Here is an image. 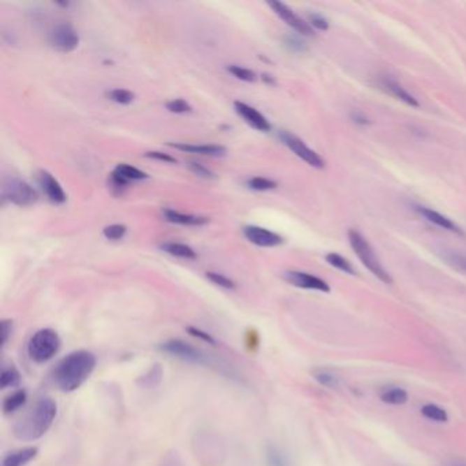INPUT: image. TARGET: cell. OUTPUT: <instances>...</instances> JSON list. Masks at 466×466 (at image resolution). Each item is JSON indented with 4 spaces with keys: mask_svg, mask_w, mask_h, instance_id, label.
I'll use <instances>...</instances> for the list:
<instances>
[{
    "mask_svg": "<svg viewBox=\"0 0 466 466\" xmlns=\"http://www.w3.org/2000/svg\"><path fill=\"white\" fill-rule=\"evenodd\" d=\"M96 368L94 353L78 350L67 354L55 365L52 380L63 393H71L80 388Z\"/></svg>",
    "mask_w": 466,
    "mask_h": 466,
    "instance_id": "6da1fadb",
    "label": "cell"
},
{
    "mask_svg": "<svg viewBox=\"0 0 466 466\" xmlns=\"http://www.w3.org/2000/svg\"><path fill=\"white\" fill-rule=\"evenodd\" d=\"M58 406L51 398H41L15 424L14 436L22 442H33L45 435L52 427Z\"/></svg>",
    "mask_w": 466,
    "mask_h": 466,
    "instance_id": "7a4b0ae2",
    "label": "cell"
},
{
    "mask_svg": "<svg viewBox=\"0 0 466 466\" xmlns=\"http://www.w3.org/2000/svg\"><path fill=\"white\" fill-rule=\"evenodd\" d=\"M347 237H349L350 247L354 250V253L358 256L361 263L372 272L373 275L384 283H393L390 274L381 265L380 260L377 259L368 240L356 228H350L347 233Z\"/></svg>",
    "mask_w": 466,
    "mask_h": 466,
    "instance_id": "3957f363",
    "label": "cell"
},
{
    "mask_svg": "<svg viewBox=\"0 0 466 466\" xmlns=\"http://www.w3.org/2000/svg\"><path fill=\"white\" fill-rule=\"evenodd\" d=\"M61 349L59 335L51 328L37 331L28 344V354L37 364H44L52 360Z\"/></svg>",
    "mask_w": 466,
    "mask_h": 466,
    "instance_id": "277c9868",
    "label": "cell"
},
{
    "mask_svg": "<svg viewBox=\"0 0 466 466\" xmlns=\"http://www.w3.org/2000/svg\"><path fill=\"white\" fill-rule=\"evenodd\" d=\"M1 196L3 200H7L18 207H28L37 200L36 190L28 182L15 177H7L3 181Z\"/></svg>",
    "mask_w": 466,
    "mask_h": 466,
    "instance_id": "5b68a950",
    "label": "cell"
},
{
    "mask_svg": "<svg viewBox=\"0 0 466 466\" xmlns=\"http://www.w3.org/2000/svg\"><path fill=\"white\" fill-rule=\"evenodd\" d=\"M279 137L282 143L287 148H290L296 155L298 156L300 159H303L305 163H308L312 167L323 168L326 166L324 159L319 155L317 152L311 150L301 138L296 137L294 134H291L289 131H280Z\"/></svg>",
    "mask_w": 466,
    "mask_h": 466,
    "instance_id": "8992f818",
    "label": "cell"
},
{
    "mask_svg": "<svg viewBox=\"0 0 466 466\" xmlns=\"http://www.w3.org/2000/svg\"><path fill=\"white\" fill-rule=\"evenodd\" d=\"M48 41L51 47L61 52H71L78 47L80 37L68 24H59L50 31Z\"/></svg>",
    "mask_w": 466,
    "mask_h": 466,
    "instance_id": "52a82bcc",
    "label": "cell"
},
{
    "mask_svg": "<svg viewBox=\"0 0 466 466\" xmlns=\"http://www.w3.org/2000/svg\"><path fill=\"white\" fill-rule=\"evenodd\" d=\"M268 6L272 8V11L279 17L283 22H286L290 28L303 36H313V29H312L310 22L303 20L300 15H297L289 6L280 3V1H270Z\"/></svg>",
    "mask_w": 466,
    "mask_h": 466,
    "instance_id": "ba28073f",
    "label": "cell"
},
{
    "mask_svg": "<svg viewBox=\"0 0 466 466\" xmlns=\"http://www.w3.org/2000/svg\"><path fill=\"white\" fill-rule=\"evenodd\" d=\"M244 235L249 242L261 248H275L283 244V238L279 234L259 226H247L244 228Z\"/></svg>",
    "mask_w": 466,
    "mask_h": 466,
    "instance_id": "9c48e42d",
    "label": "cell"
},
{
    "mask_svg": "<svg viewBox=\"0 0 466 466\" xmlns=\"http://www.w3.org/2000/svg\"><path fill=\"white\" fill-rule=\"evenodd\" d=\"M284 279L290 284L300 287V289H305V290H316V291H323V293H330L331 290L326 280L320 279L307 272H301V271H287L284 272Z\"/></svg>",
    "mask_w": 466,
    "mask_h": 466,
    "instance_id": "30bf717a",
    "label": "cell"
},
{
    "mask_svg": "<svg viewBox=\"0 0 466 466\" xmlns=\"http://www.w3.org/2000/svg\"><path fill=\"white\" fill-rule=\"evenodd\" d=\"M161 349L178 358H182L189 363H197L203 364L205 363V356L196 347H193L189 343L182 342V341H168L161 346Z\"/></svg>",
    "mask_w": 466,
    "mask_h": 466,
    "instance_id": "8fae6325",
    "label": "cell"
},
{
    "mask_svg": "<svg viewBox=\"0 0 466 466\" xmlns=\"http://www.w3.org/2000/svg\"><path fill=\"white\" fill-rule=\"evenodd\" d=\"M234 107H235L237 114L240 117H242L245 119V122L250 124L253 129L260 130V131H270L271 130V124L267 121V118L264 115H261L256 108L250 107L245 103H241V101H235Z\"/></svg>",
    "mask_w": 466,
    "mask_h": 466,
    "instance_id": "7c38bea8",
    "label": "cell"
},
{
    "mask_svg": "<svg viewBox=\"0 0 466 466\" xmlns=\"http://www.w3.org/2000/svg\"><path fill=\"white\" fill-rule=\"evenodd\" d=\"M37 182L51 201L57 204H62L66 201V193L61 187V184L48 171H41L37 177Z\"/></svg>",
    "mask_w": 466,
    "mask_h": 466,
    "instance_id": "4fadbf2b",
    "label": "cell"
},
{
    "mask_svg": "<svg viewBox=\"0 0 466 466\" xmlns=\"http://www.w3.org/2000/svg\"><path fill=\"white\" fill-rule=\"evenodd\" d=\"M379 84H380V87H381L383 91H386L387 94L394 96L395 99L404 101L405 104H407V105H410V107H418V105H420L418 101L416 100V97H414L413 94H409L401 84H398V82L394 81L393 78H390V77H384V78H381V80L379 81Z\"/></svg>",
    "mask_w": 466,
    "mask_h": 466,
    "instance_id": "5bb4252c",
    "label": "cell"
},
{
    "mask_svg": "<svg viewBox=\"0 0 466 466\" xmlns=\"http://www.w3.org/2000/svg\"><path fill=\"white\" fill-rule=\"evenodd\" d=\"M38 450L36 447H24L10 451L4 458L1 466H25L36 458Z\"/></svg>",
    "mask_w": 466,
    "mask_h": 466,
    "instance_id": "9a60e30c",
    "label": "cell"
},
{
    "mask_svg": "<svg viewBox=\"0 0 466 466\" xmlns=\"http://www.w3.org/2000/svg\"><path fill=\"white\" fill-rule=\"evenodd\" d=\"M417 211H418L420 215H423L428 221H431V223H434L436 226L442 227L443 230H449V231H453V233H457V234H463L461 228L451 219H449L447 217L436 212V211H432L431 208L418 207Z\"/></svg>",
    "mask_w": 466,
    "mask_h": 466,
    "instance_id": "2e32d148",
    "label": "cell"
},
{
    "mask_svg": "<svg viewBox=\"0 0 466 466\" xmlns=\"http://www.w3.org/2000/svg\"><path fill=\"white\" fill-rule=\"evenodd\" d=\"M170 147L180 150L182 152L197 154L204 156H223L226 154V148L220 145H193V144H170Z\"/></svg>",
    "mask_w": 466,
    "mask_h": 466,
    "instance_id": "e0dca14e",
    "label": "cell"
},
{
    "mask_svg": "<svg viewBox=\"0 0 466 466\" xmlns=\"http://www.w3.org/2000/svg\"><path fill=\"white\" fill-rule=\"evenodd\" d=\"M163 218L166 219L170 223L175 224H184V226H203L208 221L207 218L196 217V215H185L174 210H164L163 211Z\"/></svg>",
    "mask_w": 466,
    "mask_h": 466,
    "instance_id": "ac0fdd59",
    "label": "cell"
},
{
    "mask_svg": "<svg viewBox=\"0 0 466 466\" xmlns=\"http://www.w3.org/2000/svg\"><path fill=\"white\" fill-rule=\"evenodd\" d=\"M381 402L394 406H401L409 401V394L402 387H387L380 393Z\"/></svg>",
    "mask_w": 466,
    "mask_h": 466,
    "instance_id": "d6986e66",
    "label": "cell"
},
{
    "mask_svg": "<svg viewBox=\"0 0 466 466\" xmlns=\"http://www.w3.org/2000/svg\"><path fill=\"white\" fill-rule=\"evenodd\" d=\"M439 254L440 257L449 264L451 265L453 268H456L457 271L463 272V274H466V256L457 252V250H453V249H440L439 250Z\"/></svg>",
    "mask_w": 466,
    "mask_h": 466,
    "instance_id": "ffe728a7",
    "label": "cell"
},
{
    "mask_svg": "<svg viewBox=\"0 0 466 466\" xmlns=\"http://www.w3.org/2000/svg\"><path fill=\"white\" fill-rule=\"evenodd\" d=\"M27 400H28V394H27L25 390H18V391L13 393L3 402L4 414L15 413L17 410H20L24 405L27 404Z\"/></svg>",
    "mask_w": 466,
    "mask_h": 466,
    "instance_id": "44dd1931",
    "label": "cell"
},
{
    "mask_svg": "<svg viewBox=\"0 0 466 466\" xmlns=\"http://www.w3.org/2000/svg\"><path fill=\"white\" fill-rule=\"evenodd\" d=\"M161 250H164L166 253L175 256V257H181V259H187V260H194L197 257V253L187 247L185 244H178V242H166L160 247Z\"/></svg>",
    "mask_w": 466,
    "mask_h": 466,
    "instance_id": "7402d4cb",
    "label": "cell"
},
{
    "mask_svg": "<svg viewBox=\"0 0 466 466\" xmlns=\"http://www.w3.org/2000/svg\"><path fill=\"white\" fill-rule=\"evenodd\" d=\"M114 174L118 175L121 180H124V182H127V184L131 182V181H141V180L148 178V175L144 171H141V170H138L133 166H129V164H119L115 168Z\"/></svg>",
    "mask_w": 466,
    "mask_h": 466,
    "instance_id": "603a6c76",
    "label": "cell"
},
{
    "mask_svg": "<svg viewBox=\"0 0 466 466\" xmlns=\"http://www.w3.org/2000/svg\"><path fill=\"white\" fill-rule=\"evenodd\" d=\"M421 414L431 420V421H435V423H447L449 421V414L447 412L437 406L435 404H425L423 407H421Z\"/></svg>",
    "mask_w": 466,
    "mask_h": 466,
    "instance_id": "cb8c5ba5",
    "label": "cell"
},
{
    "mask_svg": "<svg viewBox=\"0 0 466 466\" xmlns=\"http://www.w3.org/2000/svg\"><path fill=\"white\" fill-rule=\"evenodd\" d=\"M326 260L330 265L338 268L340 271H342L344 274H349V275H356V270L354 267L351 265V263L349 260H346L344 257H342L341 254L338 253H328L326 256Z\"/></svg>",
    "mask_w": 466,
    "mask_h": 466,
    "instance_id": "d4e9b609",
    "label": "cell"
},
{
    "mask_svg": "<svg viewBox=\"0 0 466 466\" xmlns=\"http://www.w3.org/2000/svg\"><path fill=\"white\" fill-rule=\"evenodd\" d=\"M161 377H163V372H161L160 365H154L148 372L141 376V379L138 380V384L145 388H154L161 381Z\"/></svg>",
    "mask_w": 466,
    "mask_h": 466,
    "instance_id": "484cf974",
    "label": "cell"
},
{
    "mask_svg": "<svg viewBox=\"0 0 466 466\" xmlns=\"http://www.w3.org/2000/svg\"><path fill=\"white\" fill-rule=\"evenodd\" d=\"M20 380H21L20 372L14 367L3 368L1 376H0V387L3 390L8 387H15L20 383Z\"/></svg>",
    "mask_w": 466,
    "mask_h": 466,
    "instance_id": "4316f807",
    "label": "cell"
},
{
    "mask_svg": "<svg viewBox=\"0 0 466 466\" xmlns=\"http://www.w3.org/2000/svg\"><path fill=\"white\" fill-rule=\"evenodd\" d=\"M267 464L268 466H290L287 457L275 446H270L267 449Z\"/></svg>",
    "mask_w": 466,
    "mask_h": 466,
    "instance_id": "83f0119b",
    "label": "cell"
},
{
    "mask_svg": "<svg viewBox=\"0 0 466 466\" xmlns=\"http://www.w3.org/2000/svg\"><path fill=\"white\" fill-rule=\"evenodd\" d=\"M313 377L326 387H337L338 386V377L327 370H317L313 372Z\"/></svg>",
    "mask_w": 466,
    "mask_h": 466,
    "instance_id": "f1b7e54d",
    "label": "cell"
},
{
    "mask_svg": "<svg viewBox=\"0 0 466 466\" xmlns=\"http://www.w3.org/2000/svg\"><path fill=\"white\" fill-rule=\"evenodd\" d=\"M126 231H127V228L124 224H111V226L104 227L103 234L110 241H118V240L124 238Z\"/></svg>",
    "mask_w": 466,
    "mask_h": 466,
    "instance_id": "f546056e",
    "label": "cell"
},
{
    "mask_svg": "<svg viewBox=\"0 0 466 466\" xmlns=\"http://www.w3.org/2000/svg\"><path fill=\"white\" fill-rule=\"evenodd\" d=\"M227 70H228V73H231L235 78H238V80H241V81H247V82H253V81H256V74H254L252 70L245 68V67L233 64V66H228Z\"/></svg>",
    "mask_w": 466,
    "mask_h": 466,
    "instance_id": "4dcf8cb0",
    "label": "cell"
},
{
    "mask_svg": "<svg viewBox=\"0 0 466 466\" xmlns=\"http://www.w3.org/2000/svg\"><path fill=\"white\" fill-rule=\"evenodd\" d=\"M284 45L293 52H304L307 50L305 41L296 34H289L284 37Z\"/></svg>",
    "mask_w": 466,
    "mask_h": 466,
    "instance_id": "1f68e13d",
    "label": "cell"
},
{
    "mask_svg": "<svg viewBox=\"0 0 466 466\" xmlns=\"http://www.w3.org/2000/svg\"><path fill=\"white\" fill-rule=\"evenodd\" d=\"M108 99L118 104H130L134 100V94L127 89H112L108 94Z\"/></svg>",
    "mask_w": 466,
    "mask_h": 466,
    "instance_id": "d6a6232c",
    "label": "cell"
},
{
    "mask_svg": "<svg viewBox=\"0 0 466 466\" xmlns=\"http://www.w3.org/2000/svg\"><path fill=\"white\" fill-rule=\"evenodd\" d=\"M248 187L253 190H259V191H263V190H271V189H275L277 187V182L268 180V178H263V177H254V178H250L248 181Z\"/></svg>",
    "mask_w": 466,
    "mask_h": 466,
    "instance_id": "836d02e7",
    "label": "cell"
},
{
    "mask_svg": "<svg viewBox=\"0 0 466 466\" xmlns=\"http://www.w3.org/2000/svg\"><path fill=\"white\" fill-rule=\"evenodd\" d=\"M167 110L170 112H175V114H185V112H190L191 111V107L190 104L185 101L184 99H175L173 101H168L166 104Z\"/></svg>",
    "mask_w": 466,
    "mask_h": 466,
    "instance_id": "e575fe53",
    "label": "cell"
},
{
    "mask_svg": "<svg viewBox=\"0 0 466 466\" xmlns=\"http://www.w3.org/2000/svg\"><path fill=\"white\" fill-rule=\"evenodd\" d=\"M207 278L223 289H228V290L235 289V283L233 280L228 279L227 277L218 274V272H207Z\"/></svg>",
    "mask_w": 466,
    "mask_h": 466,
    "instance_id": "d590c367",
    "label": "cell"
},
{
    "mask_svg": "<svg viewBox=\"0 0 466 466\" xmlns=\"http://www.w3.org/2000/svg\"><path fill=\"white\" fill-rule=\"evenodd\" d=\"M187 167H189L190 171H191L193 174H196L197 177H201V178H205V180H212V178H215V174H214L211 170H208L207 167H204L203 164H200V163L190 161V163L187 164Z\"/></svg>",
    "mask_w": 466,
    "mask_h": 466,
    "instance_id": "8d00e7d4",
    "label": "cell"
},
{
    "mask_svg": "<svg viewBox=\"0 0 466 466\" xmlns=\"http://www.w3.org/2000/svg\"><path fill=\"white\" fill-rule=\"evenodd\" d=\"M308 18H310V25L316 28V29H319V31H327L330 28V22L321 14L312 13Z\"/></svg>",
    "mask_w": 466,
    "mask_h": 466,
    "instance_id": "74e56055",
    "label": "cell"
},
{
    "mask_svg": "<svg viewBox=\"0 0 466 466\" xmlns=\"http://www.w3.org/2000/svg\"><path fill=\"white\" fill-rule=\"evenodd\" d=\"M13 330V323L10 320H3L0 324V333H1V344L4 346L7 343V340L11 334Z\"/></svg>",
    "mask_w": 466,
    "mask_h": 466,
    "instance_id": "f35d334b",
    "label": "cell"
},
{
    "mask_svg": "<svg viewBox=\"0 0 466 466\" xmlns=\"http://www.w3.org/2000/svg\"><path fill=\"white\" fill-rule=\"evenodd\" d=\"M145 156L150 157V159H155V160H160V161H166V163H175V161H177L175 157L166 155V154H163V152H156V151L155 152H147Z\"/></svg>",
    "mask_w": 466,
    "mask_h": 466,
    "instance_id": "ab89813d",
    "label": "cell"
},
{
    "mask_svg": "<svg viewBox=\"0 0 466 466\" xmlns=\"http://www.w3.org/2000/svg\"><path fill=\"white\" fill-rule=\"evenodd\" d=\"M189 331L191 333V335L198 337V338L204 340L205 342L214 343V340H212L208 334H205V333H203V331H200V330H197V328H189Z\"/></svg>",
    "mask_w": 466,
    "mask_h": 466,
    "instance_id": "60d3db41",
    "label": "cell"
},
{
    "mask_svg": "<svg viewBox=\"0 0 466 466\" xmlns=\"http://www.w3.org/2000/svg\"><path fill=\"white\" fill-rule=\"evenodd\" d=\"M351 118L354 119V122H356V124H368V119H367V118H365L363 114H360V112H353V114H351Z\"/></svg>",
    "mask_w": 466,
    "mask_h": 466,
    "instance_id": "b9f144b4",
    "label": "cell"
},
{
    "mask_svg": "<svg viewBox=\"0 0 466 466\" xmlns=\"http://www.w3.org/2000/svg\"><path fill=\"white\" fill-rule=\"evenodd\" d=\"M261 77H263V80H264L265 82H268V84H271V85L275 84V80H274L272 75H270V74H263Z\"/></svg>",
    "mask_w": 466,
    "mask_h": 466,
    "instance_id": "7bdbcfd3",
    "label": "cell"
}]
</instances>
